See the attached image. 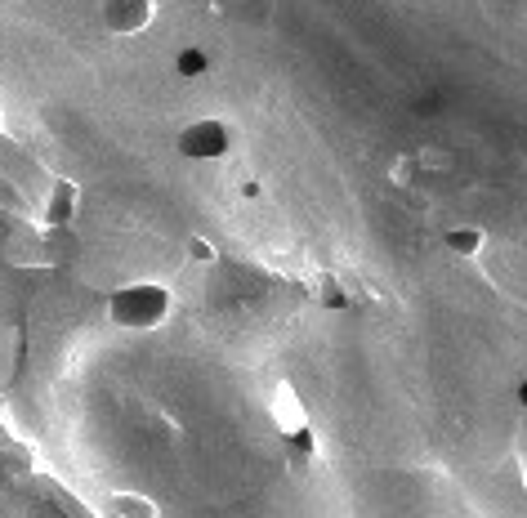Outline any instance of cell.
<instances>
[{
  "mask_svg": "<svg viewBox=\"0 0 527 518\" xmlns=\"http://www.w3.org/2000/svg\"><path fill=\"white\" fill-rule=\"evenodd\" d=\"M170 286L161 282H126L108 295V322L121 331H157L170 318Z\"/></svg>",
  "mask_w": 527,
  "mask_h": 518,
  "instance_id": "cell-1",
  "label": "cell"
},
{
  "mask_svg": "<svg viewBox=\"0 0 527 518\" xmlns=\"http://www.w3.org/2000/svg\"><path fill=\"white\" fill-rule=\"evenodd\" d=\"M233 152V126L224 117H197L179 130V157L188 161H219Z\"/></svg>",
  "mask_w": 527,
  "mask_h": 518,
  "instance_id": "cell-2",
  "label": "cell"
},
{
  "mask_svg": "<svg viewBox=\"0 0 527 518\" xmlns=\"http://www.w3.org/2000/svg\"><path fill=\"white\" fill-rule=\"evenodd\" d=\"M157 18V0H103V27L112 36H139Z\"/></svg>",
  "mask_w": 527,
  "mask_h": 518,
  "instance_id": "cell-3",
  "label": "cell"
},
{
  "mask_svg": "<svg viewBox=\"0 0 527 518\" xmlns=\"http://www.w3.org/2000/svg\"><path fill=\"white\" fill-rule=\"evenodd\" d=\"M5 255H9V264H14V268H45V264H54L50 237H45L41 228H27V224H18L14 233H9Z\"/></svg>",
  "mask_w": 527,
  "mask_h": 518,
  "instance_id": "cell-4",
  "label": "cell"
},
{
  "mask_svg": "<svg viewBox=\"0 0 527 518\" xmlns=\"http://www.w3.org/2000/svg\"><path fill=\"white\" fill-rule=\"evenodd\" d=\"M268 420L277 425V434H282V438L309 425V416H304V402H300V393H295V385H277L273 389V402H268Z\"/></svg>",
  "mask_w": 527,
  "mask_h": 518,
  "instance_id": "cell-5",
  "label": "cell"
},
{
  "mask_svg": "<svg viewBox=\"0 0 527 518\" xmlns=\"http://www.w3.org/2000/svg\"><path fill=\"white\" fill-rule=\"evenodd\" d=\"M76 206H81V188L72 184V179H54L50 197H45V224H50V233H59L76 219Z\"/></svg>",
  "mask_w": 527,
  "mask_h": 518,
  "instance_id": "cell-6",
  "label": "cell"
},
{
  "mask_svg": "<svg viewBox=\"0 0 527 518\" xmlns=\"http://www.w3.org/2000/svg\"><path fill=\"white\" fill-rule=\"evenodd\" d=\"M443 246H447V255H456V259H474L487 246V233L478 224H456L443 233Z\"/></svg>",
  "mask_w": 527,
  "mask_h": 518,
  "instance_id": "cell-7",
  "label": "cell"
},
{
  "mask_svg": "<svg viewBox=\"0 0 527 518\" xmlns=\"http://www.w3.org/2000/svg\"><path fill=\"white\" fill-rule=\"evenodd\" d=\"M108 510L117 514V518H161L157 501H152V496H143V492H112L108 496Z\"/></svg>",
  "mask_w": 527,
  "mask_h": 518,
  "instance_id": "cell-8",
  "label": "cell"
},
{
  "mask_svg": "<svg viewBox=\"0 0 527 518\" xmlns=\"http://www.w3.org/2000/svg\"><path fill=\"white\" fill-rule=\"evenodd\" d=\"M175 72H179V81H201V76L210 72V54L201 50V45H184V50L175 54Z\"/></svg>",
  "mask_w": 527,
  "mask_h": 518,
  "instance_id": "cell-9",
  "label": "cell"
},
{
  "mask_svg": "<svg viewBox=\"0 0 527 518\" xmlns=\"http://www.w3.org/2000/svg\"><path fill=\"white\" fill-rule=\"evenodd\" d=\"M313 291H318L322 309H349V304H353V295L344 291L340 277H318V286H313Z\"/></svg>",
  "mask_w": 527,
  "mask_h": 518,
  "instance_id": "cell-10",
  "label": "cell"
},
{
  "mask_svg": "<svg viewBox=\"0 0 527 518\" xmlns=\"http://www.w3.org/2000/svg\"><path fill=\"white\" fill-rule=\"evenodd\" d=\"M416 166L425 170V175H438V170H452V152H447V148H420V152H416Z\"/></svg>",
  "mask_w": 527,
  "mask_h": 518,
  "instance_id": "cell-11",
  "label": "cell"
},
{
  "mask_svg": "<svg viewBox=\"0 0 527 518\" xmlns=\"http://www.w3.org/2000/svg\"><path fill=\"white\" fill-rule=\"evenodd\" d=\"M286 447H291V456L309 460L313 452H318V438H313V429L304 425V429H295V434H286Z\"/></svg>",
  "mask_w": 527,
  "mask_h": 518,
  "instance_id": "cell-12",
  "label": "cell"
},
{
  "mask_svg": "<svg viewBox=\"0 0 527 518\" xmlns=\"http://www.w3.org/2000/svg\"><path fill=\"white\" fill-rule=\"evenodd\" d=\"M188 255L201 259V264H210V259H215V246H210L206 237H193V242H188Z\"/></svg>",
  "mask_w": 527,
  "mask_h": 518,
  "instance_id": "cell-13",
  "label": "cell"
},
{
  "mask_svg": "<svg viewBox=\"0 0 527 518\" xmlns=\"http://www.w3.org/2000/svg\"><path fill=\"white\" fill-rule=\"evenodd\" d=\"M519 402L527 407V380H519Z\"/></svg>",
  "mask_w": 527,
  "mask_h": 518,
  "instance_id": "cell-14",
  "label": "cell"
}]
</instances>
